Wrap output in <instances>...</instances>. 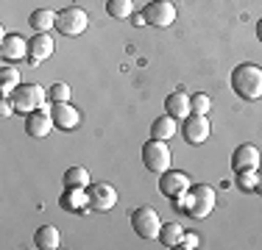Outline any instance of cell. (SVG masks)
Here are the masks:
<instances>
[{
    "label": "cell",
    "instance_id": "6da1fadb",
    "mask_svg": "<svg viewBox=\"0 0 262 250\" xmlns=\"http://www.w3.org/2000/svg\"><path fill=\"white\" fill-rule=\"evenodd\" d=\"M232 89L243 100H259L262 97V67L254 61H243L232 70Z\"/></svg>",
    "mask_w": 262,
    "mask_h": 250
},
{
    "label": "cell",
    "instance_id": "7a4b0ae2",
    "mask_svg": "<svg viewBox=\"0 0 262 250\" xmlns=\"http://www.w3.org/2000/svg\"><path fill=\"white\" fill-rule=\"evenodd\" d=\"M9 97H11V103H14L17 114H31V111H36V109L45 106L48 89H45V86H39V84H20Z\"/></svg>",
    "mask_w": 262,
    "mask_h": 250
},
{
    "label": "cell",
    "instance_id": "3957f363",
    "mask_svg": "<svg viewBox=\"0 0 262 250\" xmlns=\"http://www.w3.org/2000/svg\"><path fill=\"white\" fill-rule=\"evenodd\" d=\"M170 161H173V153H170V147H167V142L165 139H148L145 145H142V164L148 167L151 172H167L170 170Z\"/></svg>",
    "mask_w": 262,
    "mask_h": 250
},
{
    "label": "cell",
    "instance_id": "277c9868",
    "mask_svg": "<svg viewBox=\"0 0 262 250\" xmlns=\"http://www.w3.org/2000/svg\"><path fill=\"white\" fill-rule=\"evenodd\" d=\"M217 203V195L215 189L207 184H195L190 189V203H187V217H192V220H207V217L212 214V209H215Z\"/></svg>",
    "mask_w": 262,
    "mask_h": 250
},
{
    "label": "cell",
    "instance_id": "5b68a950",
    "mask_svg": "<svg viewBox=\"0 0 262 250\" xmlns=\"http://www.w3.org/2000/svg\"><path fill=\"white\" fill-rule=\"evenodd\" d=\"M131 228L140 239H159V231H162V220L157 214V209L151 206H140V209L131 211Z\"/></svg>",
    "mask_w": 262,
    "mask_h": 250
},
{
    "label": "cell",
    "instance_id": "8992f818",
    "mask_svg": "<svg viewBox=\"0 0 262 250\" xmlns=\"http://www.w3.org/2000/svg\"><path fill=\"white\" fill-rule=\"evenodd\" d=\"M86 25H90V17H86L84 9H78V6H67V9L59 11V17H56V31L64 36H81L86 31Z\"/></svg>",
    "mask_w": 262,
    "mask_h": 250
},
{
    "label": "cell",
    "instance_id": "52a82bcc",
    "mask_svg": "<svg viewBox=\"0 0 262 250\" xmlns=\"http://www.w3.org/2000/svg\"><path fill=\"white\" fill-rule=\"evenodd\" d=\"M145 22H151L154 28H170L176 22V6L170 0H151V3L142 9Z\"/></svg>",
    "mask_w": 262,
    "mask_h": 250
},
{
    "label": "cell",
    "instance_id": "ba28073f",
    "mask_svg": "<svg viewBox=\"0 0 262 250\" xmlns=\"http://www.w3.org/2000/svg\"><path fill=\"white\" fill-rule=\"evenodd\" d=\"M209 131L212 125L207 120V114H190L184 117V125H182V136L187 145H204L209 139Z\"/></svg>",
    "mask_w": 262,
    "mask_h": 250
},
{
    "label": "cell",
    "instance_id": "9c48e42d",
    "mask_svg": "<svg viewBox=\"0 0 262 250\" xmlns=\"http://www.w3.org/2000/svg\"><path fill=\"white\" fill-rule=\"evenodd\" d=\"M192 189V181H190V175L187 172H179V170H167V172H162L159 175V192L165 197H179V195H184V192H190Z\"/></svg>",
    "mask_w": 262,
    "mask_h": 250
},
{
    "label": "cell",
    "instance_id": "30bf717a",
    "mask_svg": "<svg viewBox=\"0 0 262 250\" xmlns=\"http://www.w3.org/2000/svg\"><path fill=\"white\" fill-rule=\"evenodd\" d=\"M53 128L56 125H53V117H51V109H48V106L26 114V134L31 139H42V136H48Z\"/></svg>",
    "mask_w": 262,
    "mask_h": 250
},
{
    "label": "cell",
    "instance_id": "8fae6325",
    "mask_svg": "<svg viewBox=\"0 0 262 250\" xmlns=\"http://www.w3.org/2000/svg\"><path fill=\"white\" fill-rule=\"evenodd\" d=\"M53 36L51 34H34V39H28V64L31 67H39L42 61H48L53 56Z\"/></svg>",
    "mask_w": 262,
    "mask_h": 250
},
{
    "label": "cell",
    "instance_id": "7c38bea8",
    "mask_svg": "<svg viewBox=\"0 0 262 250\" xmlns=\"http://www.w3.org/2000/svg\"><path fill=\"white\" fill-rule=\"evenodd\" d=\"M90 209L92 211H109L117 206V189L112 184H90Z\"/></svg>",
    "mask_w": 262,
    "mask_h": 250
},
{
    "label": "cell",
    "instance_id": "4fadbf2b",
    "mask_svg": "<svg viewBox=\"0 0 262 250\" xmlns=\"http://www.w3.org/2000/svg\"><path fill=\"white\" fill-rule=\"evenodd\" d=\"M0 56L9 64H20L23 59H28V39H23L20 34H6L3 45H0Z\"/></svg>",
    "mask_w": 262,
    "mask_h": 250
},
{
    "label": "cell",
    "instance_id": "5bb4252c",
    "mask_svg": "<svg viewBox=\"0 0 262 250\" xmlns=\"http://www.w3.org/2000/svg\"><path fill=\"white\" fill-rule=\"evenodd\" d=\"M51 117H53V125L59 131H73V128H78V122H81V111L70 103H53Z\"/></svg>",
    "mask_w": 262,
    "mask_h": 250
},
{
    "label": "cell",
    "instance_id": "9a60e30c",
    "mask_svg": "<svg viewBox=\"0 0 262 250\" xmlns=\"http://www.w3.org/2000/svg\"><path fill=\"white\" fill-rule=\"evenodd\" d=\"M259 161H262V156H259L257 145H240V147L232 153V170H234V172L259 170Z\"/></svg>",
    "mask_w": 262,
    "mask_h": 250
},
{
    "label": "cell",
    "instance_id": "2e32d148",
    "mask_svg": "<svg viewBox=\"0 0 262 250\" xmlns=\"http://www.w3.org/2000/svg\"><path fill=\"white\" fill-rule=\"evenodd\" d=\"M61 206H64L67 211H81L90 209V189L86 186H64V192H61Z\"/></svg>",
    "mask_w": 262,
    "mask_h": 250
},
{
    "label": "cell",
    "instance_id": "e0dca14e",
    "mask_svg": "<svg viewBox=\"0 0 262 250\" xmlns=\"http://www.w3.org/2000/svg\"><path fill=\"white\" fill-rule=\"evenodd\" d=\"M165 111L173 117V120H184V117L192 114V95L187 92H173V95L165 97Z\"/></svg>",
    "mask_w": 262,
    "mask_h": 250
},
{
    "label": "cell",
    "instance_id": "ac0fdd59",
    "mask_svg": "<svg viewBox=\"0 0 262 250\" xmlns=\"http://www.w3.org/2000/svg\"><path fill=\"white\" fill-rule=\"evenodd\" d=\"M34 245L39 247V250H56V247H61L59 228H56V225H39V228H36V234H34Z\"/></svg>",
    "mask_w": 262,
    "mask_h": 250
},
{
    "label": "cell",
    "instance_id": "d6986e66",
    "mask_svg": "<svg viewBox=\"0 0 262 250\" xmlns=\"http://www.w3.org/2000/svg\"><path fill=\"white\" fill-rule=\"evenodd\" d=\"M56 11L51 9H36V11H31V17H28V25L34 28V34H48L51 28H56Z\"/></svg>",
    "mask_w": 262,
    "mask_h": 250
},
{
    "label": "cell",
    "instance_id": "ffe728a7",
    "mask_svg": "<svg viewBox=\"0 0 262 250\" xmlns=\"http://www.w3.org/2000/svg\"><path fill=\"white\" fill-rule=\"evenodd\" d=\"M173 134H176V120H173L170 114H162L157 120L151 122V136L154 139H173Z\"/></svg>",
    "mask_w": 262,
    "mask_h": 250
},
{
    "label": "cell",
    "instance_id": "44dd1931",
    "mask_svg": "<svg viewBox=\"0 0 262 250\" xmlns=\"http://www.w3.org/2000/svg\"><path fill=\"white\" fill-rule=\"evenodd\" d=\"M184 236V228L179 222H162V231H159V245L162 247H179Z\"/></svg>",
    "mask_w": 262,
    "mask_h": 250
},
{
    "label": "cell",
    "instance_id": "7402d4cb",
    "mask_svg": "<svg viewBox=\"0 0 262 250\" xmlns=\"http://www.w3.org/2000/svg\"><path fill=\"white\" fill-rule=\"evenodd\" d=\"M106 14L112 20H128L134 14V0H106Z\"/></svg>",
    "mask_w": 262,
    "mask_h": 250
},
{
    "label": "cell",
    "instance_id": "603a6c76",
    "mask_svg": "<svg viewBox=\"0 0 262 250\" xmlns=\"http://www.w3.org/2000/svg\"><path fill=\"white\" fill-rule=\"evenodd\" d=\"M17 86H20V72H17V67H3V70H0V92L9 97Z\"/></svg>",
    "mask_w": 262,
    "mask_h": 250
},
{
    "label": "cell",
    "instance_id": "cb8c5ba5",
    "mask_svg": "<svg viewBox=\"0 0 262 250\" xmlns=\"http://www.w3.org/2000/svg\"><path fill=\"white\" fill-rule=\"evenodd\" d=\"M90 172H86V167H70V170L64 172V186H90Z\"/></svg>",
    "mask_w": 262,
    "mask_h": 250
},
{
    "label": "cell",
    "instance_id": "d4e9b609",
    "mask_svg": "<svg viewBox=\"0 0 262 250\" xmlns=\"http://www.w3.org/2000/svg\"><path fill=\"white\" fill-rule=\"evenodd\" d=\"M48 97H51V103H70V86L64 81H59L48 89Z\"/></svg>",
    "mask_w": 262,
    "mask_h": 250
},
{
    "label": "cell",
    "instance_id": "484cf974",
    "mask_svg": "<svg viewBox=\"0 0 262 250\" xmlns=\"http://www.w3.org/2000/svg\"><path fill=\"white\" fill-rule=\"evenodd\" d=\"M237 186H240L243 192H257V170L237 172Z\"/></svg>",
    "mask_w": 262,
    "mask_h": 250
},
{
    "label": "cell",
    "instance_id": "4316f807",
    "mask_svg": "<svg viewBox=\"0 0 262 250\" xmlns=\"http://www.w3.org/2000/svg\"><path fill=\"white\" fill-rule=\"evenodd\" d=\"M212 109V97L204 95V92H198V95H192V114H209Z\"/></svg>",
    "mask_w": 262,
    "mask_h": 250
},
{
    "label": "cell",
    "instance_id": "83f0119b",
    "mask_svg": "<svg viewBox=\"0 0 262 250\" xmlns=\"http://www.w3.org/2000/svg\"><path fill=\"white\" fill-rule=\"evenodd\" d=\"M198 245H201V236H198V234H187V231H184V236H182V242H179V247L192 250V247H198Z\"/></svg>",
    "mask_w": 262,
    "mask_h": 250
},
{
    "label": "cell",
    "instance_id": "f1b7e54d",
    "mask_svg": "<svg viewBox=\"0 0 262 250\" xmlns=\"http://www.w3.org/2000/svg\"><path fill=\"white\" fill-rule=\"evenodd\" d=\"M11 114H14V103H11V97L3 95V100H0V117H11Z\"/></svg>",
    "mask_w": 262,
    "mask_h": 250
},
{
    "label": "cell",
    "instance_id": "f546056e",
    "mask_svg": "<svg viewBox=\"0 0 262 250\" xmlns=\"http://www.w3.org/2000/svg\"><path fill=\"white\" fill-rule=\"evenodd\" d=\"M134 25H137V28H142V25H148V22H145V14H134Z\"/></svg>",
    "mask_w": 262,
    "mask_h": 250
},
{
    "label": "cell",
    "instance_id": "4dcf8cb0",
    "mask_svg": "<svg viewBox=\"0 0 262 250\" xmlns=\"http://www.w3.org/2000/svg\"><path fill=\"white\" fill-rule=\"evenodd\" d=\"M257 192L262 195V170H257Z\"/></svg>",
    "mask_w": 262,
    "mask_h": 250
},
{
    "label": "cell",
    "instance_id": "1f68e13d",
    "mask_svg": "<svg viewBox=\"0 0 262 250\" xmlns=\"http://www.w3.org/2000/svg\"><path fill=\"white\" fill-rule=\"evenodd\" d=\"M257 39H259V42H262V20H259V22H257Z\"/></svg>",
    "mask_w": 262,
    "mask_h": 250
}]
</instances>
